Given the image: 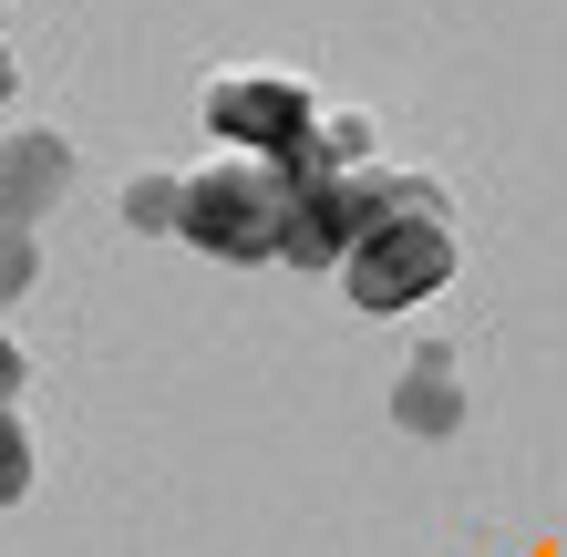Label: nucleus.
Returning a JSON list of instances; mask_svg holds the SVG:
<instances>
[{
  "instance_id": "f257e3e1",
  "label": "nucleus",
  "mask_w": 567,
  "mask_h": 557,
  "mask_svg": "<svg viewBox=\"0 0 567 557\" xmlns=\"http://www.w3.org/2000/svg\"><path fill=\"white\" fill-rule=\"evenodd\" d=\"M341 279H351V300L361 310H413L433 300V289L454 279V207H444V186H423V176H392V196L372 217H361V238L341 258Z\"/></svg>"
},
{
  "instance_id": "f03ea898",
  "label": "nucleus",
  "mask_w": 567,
  "mask_h": 557,
  "mask_svg": "<svg viewBox=\"0 0 567 557\" xmlns=\"http://www.w3.org/2000/svg\"><path fill=\"white\" fill-rule=\"evenodd\" d=\"M289 196H299L289 166H269V155H227V166L186 176V227H176V238H196L207 258H289Z\"/></svg>"
},
{
  "instance_id": "7ed1b4c3",
  "label": "nucleus",
  "mask_w": 567,
  "mask_h": 557,
  "mask_svg": "<svg viewBox=\"0 0 567 557\" xmlns=\"http://www.w3.org/2000/svg\"><path fill=\"white\" fill-rule=\"evenodd\" d=\"M207 135L238 145V155H269V166H310V135H320V93L299 73H269V62H248V73H217L207 83Z\"/></svg>"
},
{
  "instance_id": "20e7f679",
  "label": "nucleus",
  "mask_w": 567,
  "mask_h": 557,
  "mask_svg": "<svg viewBox=\"0 0 567 557\" xmlns=\"http://www.w3.org/2000/svg\"><path fill=\"white\" fill-rule=\"evenodd\" d=\"M382 196H392V166H310L289 196V258L299 269H341Z\"/></svg>"
},
{
  "instance_id": "39448f33",
  "label": "nucleus",
  "mask_w": 567,
  "mask_h": 557,
  "mask_svg": "<svg viewBox=\"0 0 567 557\" xmlns=\"http://www.w3.org/2000/svg\"><path fill=\"white\" fill-rule=\"evenodd\" d=\"M83 155L52 135V124H21V135H0V227H42L62 196H73Z\"/></svg>"
},
{
  "instance_id": "423d86ee",
  "label": "nucleus",
  "mask_w": 567,
  "mask_h": 557,
  "mask_svg": "<svg viewBox=\"0 0 567 557\" xmlns=\"http://www.w3.org/2000/svg\"><path fill=\"white\" fill-rule=\"evenodd\" d=\"M392 413H403L413 434H454V423H464V392H454V351H444V341L413 351V372H403V392H392Z\"/></svg>"
},
{
  "instance_id": "0eeeda50",
  "label": "nucleus",
  "mask_w": 567,
  "mask_h": 557,
  "mask_svg": "<svg viewBox=\"0 0 567 557\" xmlns=\"http://www.w3.org/2000/svg\"><path fill=\"white\" fill-rule=\"evenodd\" d=\"M310 166H372V124H361V114H320ZM310 166H299V176H310Z\"/></svg>"
},
{
  "instance_id": "6e6552de",
  "label": "nucleus",
  "mask_w": 567,
  "mask_h": 557,
  "mask_svg": "<svg viewBox=\"0 0 567 557\" xmlns=\"http://www.w3.org/2000/svg\"><path fill=\"white\" fill-rule=\"evenodd\" d=\"M124 217L135 227H186V176H135L124 186Z\"/></svg>"
},
{
  "instance_id": "1a4fd4ad",
  "label": "nucleus",
  "mask_w": 567,
  "mask_h": 557,
  "mask_svg": "<svg viewBox=\"0 0 567 557\" xmlns=\"http://www.w3.org/2000/svg\"><path fill=\"white\" fill-rule=\"evenodd\" d=\"M31 496V434H21V413L0 403V506H21Z\"/></svg>"
},
{
  "instance_id": "9d476101",
  "label": "nucleus",
  "mask_w": 567,
  "mask_h": 557,
  "mask_svg": "<svg viewBox=\"0 0 567 557\" xmlns=\"http://www.w3.org/2000/svg\"><path fill=\"white\" fill-rule=\"evenodd\" d=\"M31 289V227H0V300Z\"/></svg>"
},
{
  "instance_id": "9b49d317",
  "label": "nucleus",
  "mask_w": 567,
  "mask_h": 557,
  "mask_svg": "<svg viewBox=\"0 0 567 557\" xmlns=\"http://www.w3.org/2000/svg\"><path fill=\"white\" fill-rule=\"evenodd\" d=\"M11 392H21V341L0 331V403H11Z\"/></svg>"
},
{
  "instance_id": "f8f14e48",
  "label": "nucleus",
  "mask_w": 567,
  "mask_h": 557,
  "mask_svg": "<svg viewBox=\"0 0 567 557\" xmlns=\"http://www.w3.org/2000/svg\"><path fill=\"white\" fill-rule=\"evenodd\" d=\"M11 83H21V62H11V42H0V104H11Z\"/></svg>"
}]
</instances>
